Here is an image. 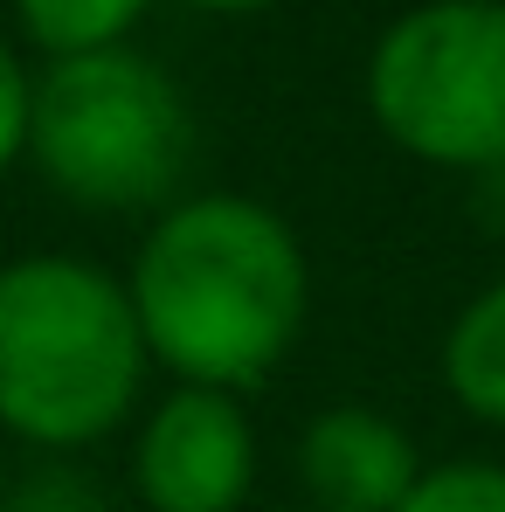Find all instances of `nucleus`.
<instances>
[{
    "instance_id": "obj_6",
    "label": "nucleus",
    "mask_w": 505,
    "mask_h": 512,
    "mask_svg": "<svg viewBox=\"0 0 505 512\" xmlns=\"http://www.w3.org/2000/svg\"><path fill=\"white\" fill-rule=\"evenodd\" d=\"M416 478V436L367 402H333L298 436V485L312 512H395Z\"/></svg>"
},
{
    "instance_id": "obj_2",
    "label": "nucleus",
    "mask_w": 505,
    "mask_h": 512,
    "mask_svg": "<svg viewBox=\"0 0 505 512\" xmlns=\"http://www.w3.org/2000/svg\"><path fill=\"white\" fill-rule=\"evenodd\" d=\"M125 277L70 250L0 263V429L28 450H90L146 395Z\"/></svg>"
},
{
    "instance_id": "obj_12",
    "label": "nucleus",
    "mask_w": 505,
    "mask_h": 512,
    "mask_svg": "<svg viewBox=\"0 0 505 512\" xmlns=\"http://www.w3.org/2000/svg\"><path fill=\"white\" fill-rule=\"evenodd\" d=\"M471 215L485 222V236H505V167L471 173Z\"/></svg>"
},
{
    "instance_id": "obj_1",
    "label": "nucleus",
    "mask_w": 505,
    "mask_h": 512,
    "mask_svg": "<svg viewBox=\"0 0 505 512\" xmlns=\"http://www.w3.org/2000/svg\"><path fill=\"white\" fill-rule=\"evenodd\" d=\"M125 298L146 353L180 388H263L312 312L298 229L250 194H187L139 236Z\"/></svg>"
},
{
    "instance_id": "obj_7",
    "label": "nucleus",
    "mask_w": 505,
    "mask_h": 512,
    "mask_svg": "<svg viewBox=\"0 0 505 512\" xmlns=\"http://www.w3.org/2000/svg\"><path fill=\"white\" fill-rule=\"evenodd\" d=\"M436 367L464 416L505 429V277H492L478 298H464V312L443 333Z\"/></svg>"
},
{
    "instance_id": "obj_9",
    "label": "nucleus",
    "mask_w": 505,
    "mask_h": 512,
    "mask_svg": "<svg viewBox=\"0 0 505 512\" xmlns=\"http://www.w3.org/2000/svg\"><path fill=\"white\" fill-rule=\"evenodd\" d=\"M395 512H505V464H492V457L422 464V478Z\"/></svg>"
},
{
    "instance_id": "obj_5",
    "label": "nucleus",
    "mask_w": 505,
    "mask_h": 512,
    "mask_svg": "<svg viewBox=\"0 0 505 512\" xmlns=\"http://www.w3.org/2000/svg\"><path fill=\"white\" fill-rule=\"evenodd\" d=\"M256 485V423L243 395L180 388L132 436V492L146 512H243Z\"/></svg>"
},
{
    "instance_id": "obj_3",
    "label": "nucleus",
    "mask_w": 505,
    "mask_h": 512,
    "mask_svg": "<svg viewBox=\"0 0 505 512\" xmlns=\"http://www.w3.org/2000/svg\"><path fill=\"white\" fill-rule=\"evenodd\" d=\"M28 160L63 201L97 215L173 208L194 160V111L180 84L139 49L63 56L35 77Z\"/></svg>"
},
{
    "instance_id": "obj_11",
    "label": "nucleus",
    "mask_w": 505,
    "mask_h": 512,
    "mask_svg": "<svg viewBox=\"0 0 505 512\" xmlns=\"http://www.w3.org/2000/svg\"><path fill=\"white\" fill-rule=\"evenodd\" d=\"M7 512H97V492L77 485V478H63V471H49V478H28L7 499Z\"/></svg>"
},
{
    "instance_id": "obj_10",
    "label": "nucleus",
    "mask_w": 505,
    "mask_h": 512,
    "mask_svg": "<svg viewBox=\"0 0 505 512\" xmlns=\"http://www.w3.org/2000/svg\"><path fill=\"white\" fill-rule=\"evenodd\" d=\"M28 104H35V77L21 49L0 35V180L14 173V160H28Z\"/></svg>"
},
{
    "instance_id": "obj_4",
    "label": "nucleus",
    "mask_w": 505,
    "mask_h": 512,
    "mask_svg": "<svg viewBox=\"0 0 505 512\" xmlns=\"http://www.w3.org/2000/svg\"><path fill=\"white\" fill-rule=\"evenodd\" d=\"M367 111L409 160L443 173L505 167V0H422L367 56Z\"/></svg>"
},
{
    "instance_id": "obj_8",
    "label": "nucleus",
    "mask_w": 505,
    "mask_h": 512,
    "mask_svg": "<svg viewBox=\"0 0 505 512\" xmlns=\"http://www.w3.org/2000/svg\"><path fill=\"white\" fill-rule=\"evenodd\" d=\"M153 0H14L21 35L63 63V56H97V49H125V35L146 21Z\"/></svg>"
},
{
    "instance_id": "obj_13",
    "label": "nucleus",
    "mask_w": 505,
    "mask_h": 512,
    "mask_svg": "<svg viewBox=\"0 0 505 512\" xmlns=\"http://www.w3.org/2000/svg\"><path fill=\"white\" fill-rule=\"evenodd\" d=\"M194 7H208V14H263L277 0H194Z\"/></svg>"
}]
</instances>
